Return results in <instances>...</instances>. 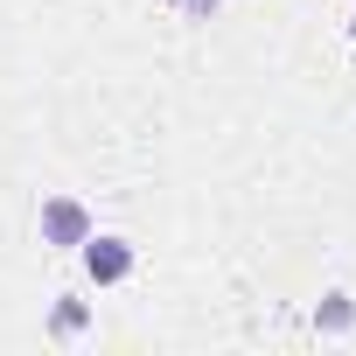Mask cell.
<instances>
[{
    "mask_svg": "<svg viewBox=\"0 0 356 356\" xmlns=\"http://www.w3.org/2000/svg\"><path fill=\"white\" fill-rule=\"evenodd\" d=\"M91 238V210L77 196H49L42 203V245H84Z\"/></svg>",
    "mask_w": 356,
    "mask_h": 356,
    "instance_id": "1",
    "label": "cell"
},
{
    "mask_svg": "<svg viewBox=\"0 0 356 356\" xmlns=\"http://www.w3.org/2000/svg\"><path fill=\"white\" fill-rule=\"evenodd\" d=\"M77 252H84V273H91L98 286H119V280L133 273V245H126V238H98V231H91Z\"/></svg>",
    "mask_w": 356,
    "mask_h": 356,
    "instance_id": "2",
    "label": "cell"
},
{
    "mask_svg": "<svg viewBox=\"0 0 356 356\" xmlns=\"http://www.w3.org/2000/svg\"><path fill=\"white\" fill-rule=\"evenodd\" d=\"M182 8H196V15H210V8H217V0H182Z\"/></svg>",
    "mask_w": 356,
    "mask_h": 356,
    "instance_id": "3",
    "label": "cell"
},
{
    "mask_svg": "<svg viewBox=\"0 0 356 356\" xmlns=\"http://www.w3.org/2000/svg\"><path fill=\"white\" fill-rule=\"evenodd\" d=\"M349 35H356V29H349Z\"/></svg>",
    "mask_w": 356,
    "mask_h": 356,
    "instance_id": "4",
    "label": "cell"
}]
</instances>
